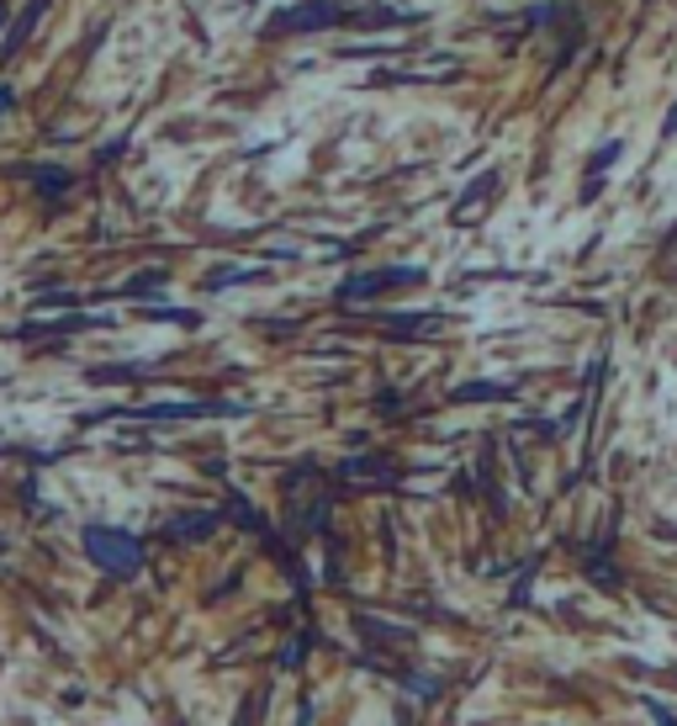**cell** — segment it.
Listing matches in <instances>:
<instances>
[{
	"mask_svg": "<svg viewBox=\"0 0 677 726\" xmlns=\"http://www.w3.org/2000/svg\"><path fill=\"white\" fill-rule=\"evenodd\" d=\"M85 547H91V557L102 562L106 573H117V578H128V573H138V562H143V547H138V536H122V530H91L85 536Z\"/></svg>",
	"mask_w": 677,
	"mask_h": 726,
	"instance_id": "obj_1",
	"label": "cell"
},
{
	"mask_svg": "<svg viewBox=\"0 0 677 726\" xmlns=\"http://www.w3.org/2000/svg\"><path fill=\"white\" fill-rule=\"evenodd\" d=\"M334 22H344V5H334V0H307V5H286V11L271 16L275 33H318V27H334Z\"/></svg>",
	"mask_w": 677,
	"mask_h": 726,
	"instance_id": "obj_2",
	"label": "cell"
},
{
	"mask_svg": "<svg viewBox=\"0 0 677 726\" xmlns=\"http://www.w3.org/2000/svg\"><path fill=\"white\" fill-rule=\"evenodd\" d=\"M413 271H371V277H360V281H349L339 297L344 303H360V297H371V292H381V286H397V281H407Z\"/></svg>",
	"mask_w": 677,
	"mask_h": 726,
	"instance_id": "obj_3",
	"label": "cell"
},
{
	"mask_svg": "<svg viewBox=\"0 0 677 726\" xmlns=\"http://www.w3.org/2000/svg\"><path fill=\"white\" fill-rule=\"evenodd\" d=\"M11 106H16V96H11V91H5V85H0V117H5V112H11Z\"/></svg>",
	"mask_w": 677,
	"mask_h": 726,
	"instance_id": "obj_4",
	"label": "cell"
}]
</instances>
